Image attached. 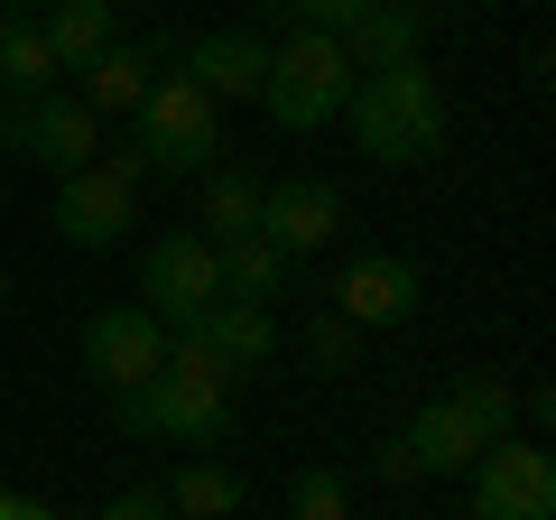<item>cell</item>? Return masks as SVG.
Returning a JSON list of instances; mask_svg holds the SVG:
<instances>
[{
  "label": "cell",
  "instance_id": "obj_1",
  "mask_svg": "<svg viewBox=\"0 0 556 520\" xmlns=\"http://www.w3.org/2000/svg\"><path fill=\"white\" fill-rule=\"evenodd\" d=\"M102 400H112V428H130V437H177L195 456L232 437V381L186 335H167V372H149L139 391H102Z\"/></svg>",
  "mask_w": 556,
  "mask_h": 520
},
{
  "label": "cell",
  "instance_id": "obj_2",
  "mask_svg": "<svg viewBox=\"0 0 556 520\" xmlns=\"http://www.w3.org/2000/svg\"><path fill=\"white\" fill-rule=\"evenodd\" d=\"M343 112H353V140H362L371 168H427L445 149V131H455V102H445V84L427 75V57L362 75Z\"/></svg>",
  "mask_w": 556,
  "mask_h": 520
},
{
  "label": "cell",
  "instance_id": "obj_3",
  "mask_svg": "<svg viewBox=\"0 0 556 520\" xmlns=\"http://www.w3.org/2000/svg\"><path fill=\"white\" fill-rule=\"evenodd\" d=\"M343 102H353V57H343V38L288 28V38L269 47V75H260V112H269L278 131H325V121H343Z\"/></svg>",
  "mask_w": 556,
  "mask_h": 520
},
{
  "label": "cell",
  "instance_id": "obj_4",
  "mask_svg": "<svg viewBox=\"0 0 556 520\" xmlns=\"http://www.w3.org/2000/svg\"><path fill=\"white\" fill-rule=\"evenodd\" d=\"M130 121H139L130 149H139L149 177H204V168H223V102H204L186 75H159Z\"/></svg>",
  "mask_w": 556,
  "mask_h": 520
},
{
  "label": "cell",
  "instance_id": "obj_5",
  "mask_svg": "<svg viewBox=\"0 0 556 520\" xmlns=\"http://www.w3.org/2000/svg\"><path fill=\"white\" fill-rule=\"evenodd\" d=\"M139 186H149V168H139V149H102L93 168H75V177H56V242L65 251H112V242H130L139 223Z\"/></svg>",
  "mask_w": 556,
  "mask_h": 520
},
{
  "label": "cell",
  "instance_id": "obj_6",
  "mask_svg": "<svg viewBox=\"0 0 556 520\" xmlns=\"http://www.w3.org/2000/svg\"><path fill=\"white\" fill-rule=\"evenodd\" d=\"M139 307H149L167 335H186V325H204V307H223V251L195 223L149 242V260H139Z\"/></svg>",
  "mask_w": 556,
  "mask_h": 520
},
{
  "label": "cell",
  "instance_id": "obj_7",
  "mask_svg": "<svg viewBox=\"0 0 556 520\" xmlns=\"http://www.w3.org/2000/svg\"><path fill=\"white\" fill-rule=\"evenodd\" d=\"M325 298H334V317L353 325V335H399V325H417V307H427V270H417L408 251H353Z\"/></svg>",
  "mask_w": 556,
  "mask_h": 520
},
{
  "label": "cell",
  "instance_id": "obj_8",
  "mask_svg": "<svg viewBox=\"0 0 556 520\" xmlns=\"http://www.w3.org/2000/svg\"><path fill=\"white\" fill-rule=\"evenodd\" d=\"M473 520H556V456L538 437H492L464 465Z\"/></svg>",
  "mask_w": 556,
  "mask_h": 520
},
{
  "label": "cell",
  "instance_id": "obj_9",
  "mask_svg": "<svg viewBox=\"0 0 556 520\" xmlns=\"http://www.w3.org/2000/svg\"><path fill=\"white\" fill-rule=\"evenodd\" d=\"M0 140L20 149L28 168H47V177H75V168L102 159V121L56 84V94H38V102H10V112H0Z\"/></svg>",
  "mask_w": 556,
  "mask_h": 520
},
{
  "label": "cell",
  "instance_id": "obj_10",
  "mask_svg": "<svg viewBox=\"0 0 556 520\" xmlns=\"http://www.w3.org/2000/svg\"><path fill=\"white\" fill-rule=\"evenodd\" d=\"M343 233V186L334 177H278L260 186V242L278 260H306V251H334Z\"/></svg>",
  "mask_w": 556,
  "mask_h": 520
},
{
  "label": "cell",
  "instance_id": "obj_11",
  "mask_svg": "<svg viewBox=\"0 0 556 520\" xmlns=\"http://www.w3.org/2000/svg\"><path fill=\"white\" fill-rule=\"evenodd\" d=\"M84 372L102 391H139L149 372H167V325L149 307H102V317H84Z\"/></svg>",
  "mask_w": 556,
  "mask_h": 520
},
{
  "label": "cell",
  "instance_id": "obj_12",
  "mask_svg": "<svg viewBox=\"0 0 556 520\" xmlns=\"http://www.w3.org/2000/svg\"><path fill=\"white\" fill-rule=\"evenodd\" d=\"M177 57H186V84H195L204 102H260L269 38H251V28H204V38H186Z\"/></svg>",
  "mask_w": 556,
  "mask_h": 520
},
{
  "label": "cell",
  "instance_id": "obj_13",
  "mask_svg": "<svg viewBox=\"0 0 556 520\" xmlns=\"http://www.w3.org/2000/svg\"><path fill=\"white\" fill-rule=\"evenodd\" d=\"M186 344H195L223 381H251L260 362L278 354V317L251 307V298H223V307H204V325H186Z\"/></svg>",
  "mask_w": 556,
  "mask_h": 520
},
{
  "label": "cell",
  "instance_id": "obj_14",
  "mask_svg": "<svg viewBox=\"0 0 556 520\" xmlns=\"http://www.w3.org/2000/svg\"><path fill=\"white\" fill-rule=\"evenodd\" d=\"M56 47H47V28H38V10L28 0H0V94L10 102H38V94H56Z\"/></svg>",
  "mask_w": 556,
  "mask_h": 520
},
{
  "label": "cell",
  "instance_id": "obj_15",
  "mask_svg": "<svg viewBox=\"0 0 556 520\" xmlns=\"http://www.w3.org/2000/svg\"><path fill=\"white\" fill-rule=\"evenodd\" d=\"M417 47H427V10L417 0H371L353 28H343V57H353V75H380V65H408Z\"/></svg>",
  "mask_w": 556,
  "mask_h": 520
},
{
  "label": "cell",
  "instance_id": "obj_16",
  "mask_svg": "<svg viewBox=\"0 0 556 520\" xmlns=\"http://www.w3.org/2000/svg\"><path fill=\"white\" fill-rule=\"evenodd\" d=\"M149 84H159V47H139V38H121V47H102L93 65H84L75 84H65V94L84 102V112H139V94H149Z\"/></svg>",
  "mask_w": 556,
  "mask_h": 520
},
{
  "label": "cell",
  "instance_id": "obj_17",
  "mask_svg": "<svg viewBox=\"0 0 556 520\" xmlns=\"http://www.w3.org/2000/svg\"><path fill=\"white\" fill-rule=\"evenodd\" d=\"M399 446H408V465H417V474H464V465H473L482 446H492V428H473V419H464V409L437 391V400H427V409L408 419V437H399Z\"/></svg>",
  "mask_w": 556,
  "mask_h": 520
},
{
  "label": "cell",
  "instance_id": "obj_18",
  "mask_svg": "<svg viewBox=\"0 0 556 520\" xmlns=\"http://www.w3.org/2000/svg\"><path fill=\"white\" fill-rule=\"evenodd\" d=\"M38 28H47V47H56V75H84L102 47H121L112 0H56V10H38Z\"/></svg>",
  "mask_w": 556,
  "mask_h": 520
},
{
  "label": "cell",
  "instance_id": "obj_19",
  "mask_svg": "<svg viewBox=\"0 0 556 520\" xmlns=\"http://www.w3.org/2000/svg\"><path fill=\"white\" fill-rule=\"evenodd\" d=\"M159 493H167V511H177V520H232L241 502H251V483H241L232 465H214V456H186Z\"/></svg>",
  "mask_w": 556,
  "mask_h": 520
},
{
  "label": "cell",
  "instance_id": "obj_20",
  "mask_svg": "<svg viewBox=\"0 0 556 520\" xmlns=\"http://www.w3.org/2000/svg\"><path fill=\"white\" fill-rule=\"evenodd\" d=\"M204 196H195V233L204 242H241V233H260V177L251 168H204Z\"/></svg>",
  "mask_w": 556,
  "mask_h": 520
},
{
  "label": "cell",
  "instance_id": "obj_21",
  "mask_svg": "<svg viewBox=\"0 0 556 520\" xmlns=\"http://www.w3.org/2000/svg\"><path fill=\"white\" fill-rule=\"evenodd\" d=\"M214 251H223V298H251V307H269L278 288H288V260H278L260 233H241V242H214Z\"/></svg>",
  "mask_w": 556,
  "mask_h": 520
},
{
  "label": "cell",
  "instance_id": "obj_22",
  "mask_svg": "<svg viewBox=\"0 0 556 520\" xmlns=\"http://www.w3.org/2000/svg\"><path fill=\"white\" fill-rule=\"evenodd\" d=\"M445 400H455L473 428H492V437H510V428H519V391L501 372H455V381H445Z\"/></svg>",
  "mask_w": 556,
  "mask_h": 520
},
{
  "label": "cell",
  "instance_id": "obj_23",
  "mask_svg": "<svg viewBox=\"0 0 556 520\" xmlns=\"http://www.w3.org/2000/svg\"><path fill=\"white\" fill-rule=\"evenodd\" d=\"M288 520H353V483H343L334 465H306V474L288 483Z\"/></svg>",
  "mask_w": 556,
  "mask_h": 520
},
{
  "label": "cell",
  "instance_id": "obj_24",
  "mask_svg": "<svg viewBox=\"0 0 556 520\" xmlns=\"http://www.w3.org/2000/svg\"><path fill=\"white\" fill-rule=\"evenodd\" d=\"M362 10H371V0H269L278 38H288V28H316V38H343V28H353Z\"/></svg>",
  "mask_w": 556,
  "mask_h": 520
},
{
  "label": "cell",
  "instance_id": "obj_25",
  "mask_svg": "<svg viewBox=\"0 0 556 520\" xmlns=\"http://www.w3.org/2000/svg\"><path fill=\"white\" fill-rule=\"evenodd\" d=\"M353 344H362V335L334 317V307H325V317L306 325V362H316V372H353Z\"/></svg>",
  "mask_w": 556,
  "mask_h": 520
},
{
  "label": "cell",
  "instance_id": "obj_26",
  "mask_svg": "<svg viewBox=\"0 0 556 520\" xmlns=\"http://www.w3.org/2000/svg\"><path fill=\"white\" fill-rule=\"evenodd\" d=\"M93 520H177V511H167V493H159V483H130V493H112Z\"/></svg>",
  "mask_w": 556,
  "mask_h": 520
},
{
  "label": "cell",
  "instance_id": "obj_27",
  "mask_svg": "<svg viewBox=\"0 0 556 520\" xmlns=\"http://www.w3.org/2000/svg\"><path fill=\"white\" fill-rule=\"evenodd\" d=\"M0 520H65V511L47 493H10V483H0Z\"/></svg>",
  "mask_w": 556,
  "mask_h": 520
},
{
  "label": "cell",
  "instance_id": "obj_28",
  "mask_svg": "<svg viewBox=\"0 0 556 520\" xmlns=\"http://www.w3.org/2000/svg\"><path fill=\"white\" fill-rule=\"evenodd\" d=\"M0 307H10V270H0Z\"/></svg>",
  "mask_w": 556,
  "mask_h": 520
},
{
  "label": "cell",
  "instance_id": "obj_29",
  "mask_svg": "<svg viewBox=\"0 0 556 520\" xmlns=\"http://www.w3.org/2000/svg\"><path fill=\"white\" fill-rule=\"evenodd\" d=\"M28 10H56V0H28Z\"/></svg>",
  "mask_w": 556,
  "mask_h": 520
},
{
  "label": "cell",
  "instance_id": "obj_30",
  "mask_svg": "<svg viewBox=\"0 0 556 520\" xmlns=\"http://www.w3.org/2000/svg\"><path fill=\"white\" fill-rule=\"evenodd\" d=\"M417 10H427V0H417Z\"/></svg>",
  "mask_w": 556,
  "mask_h": 520
},
{
  "label": "cell",
  "instance_id": "obj_31",
  "mask_svg": "<svg viewBox=\"0 0 556 520\" xmlns=\"http://www.w3.org/2000/svg\"><path fill=\"white\" fill-rule=\"evenodd\" d=\"M112 10H121V0H112Z\"/></svg>",
  "mask_w": 556,
  "mask_h": 520
}]
</instances>
